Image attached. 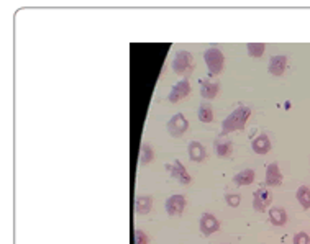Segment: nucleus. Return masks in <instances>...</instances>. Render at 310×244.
<instances>
[{
	"label": "nucleus",
	"mask_w": 310,
	"mask_h": 244,
	"mask_svg": "<svg viewBox=\"0 0 310 244\" xmlns=\"http://www.w3.org/2000/svg\"><path fill=\"white\" fill-rule=\"evenodd\" d=\"M190 82H189V79H181L179 82H177L173 89H171L169 92V95H168V100L171 103H177L179 100H182V98H186L189 94H190Z\"/></svg>",
	"instance_id": "39448f33"
},
{
	"label": "nucleus",
	"mask_w": 310,
	"mask_h": 244,
	"mask_svg": "<svg viewBox=\"0 0 310 244\" xmlns=\"http://www.w3.org/2000/svg\"><path fill=\"white\" fill-rule=\"evenodd\" d=\"M203 61H205L207 68L210 71V74L212 76H219L220 72L223 71V64H225V56H223V52L212 46V48H209L205 52H203Z\"/></svg>",
	"instance_id": "f03ea898"
},
{
	"label": "nucleus",
	"mask_w": 310,
	"mask_h": 244,
	"mask_svg": "<svg viewBox=\"0 0 310 244\" xmlns=\"http://www.w3.org/2000/svg\"><path fill=\"white\" fill-rule=\"evenodd\" d=\"M133 242L135 244H148L149 238H148V234L143 231V229H136L135 234H133Z\"/></svg>",
	"instance_id": "5701e85b"
},
{
	"label": "nucleus",
	"mask_w": 310,
	"mask_h": 244,
	"mask_svg": "<svg viewBox=\"0 0 310 244\" xmlns=\"http://www.w3.org/2000/svg\"><path fill=\"white\" fill-rule=\"evenodd\" d=\"M251 149L256 154H268L271 151V140L268 138V135H260L258 138H254L251 143Z\"/></svg>",
	"instance_id": "f8f14e48"
},
{
	"label": "nucleus",
	"mask_w": 310,
	"mask_h": 244,
	"mask_svg": "<svg viewBox=\"0 0 310 244\" xmlns=\"http://www.w3.org/2000/svg\"><path fill=\"white\" fill-rule=\"evenodd\" d=\"M153 159H154V151H153V148H151L148 143H143V146H141V159H140V162L143 164V166H146V164H149Z\"/></svg>",
	"instance_id": "4be33fe9"
},
{
	"label": "nucleus",
	"mask_w": 310,
	"mask_h": 244,
	"mask_svg": "<svg viewBox=\"0 0 310 244\" xmlns=\"http://www.w3.org/2000/svg\"><path fill=\"white\" fill-rule=\"evenodd\" d=\"M284 180L282 177V172L278 166V162H271L269 166L266 167V186L268 187H278Z\"/></svg>",
	"instance_id": "9d476101"
},
{
	"label": "nucleus",
	"mask_w": 310,
	"mask_h": 244,
	"mask_svg": "<svg viewBox=\"0 0 310 244\" xmlns=\"http://www.w3.org/2000/svg\"><path fill=\"white\" fill-rule=\"evenodd\" d=\"M254 177H256V174H254L253 169H245L233 177V182L236 184V186H249V184H253Z\"/></svg>",
	"instance_id": "f3484780"
},
{
	"label": "nucleus",
	"mask_w": 310,
	"mask_h": 244,
	"mask_svg": "<svg viewBox=\"0 0 310 244\" xmlns=\"http://www.w3.org/2000/svg\"><path fill=\"white\" fill-rule=\"evenodd\" d=\"M273 203V194L268 189H258L253 195V208L256 212H266L268 207Z\"/></svg>",
	"instance_id": "423d86ee"
},
{
	"label": "nucleus",
	"mask_w": 310,
	"mask_h": 244,
	"mask_svg": "<svg viewBox=\"0 0 310 244\" xmlns=\"http://www.w3.org/2000/svg\"><path fill=\"white\" fill-rule=\"evenodd\" d=\"M232 141H217L215 143V153L219 157H228L232 154Z\"/></svg>",
	"instance_id": "aec40b11"
},
{
	"label": "nucleus",
	"mask_w": 310,
	"mask_h": 244,
	"mask_svg": "<svg viewBox=\"0 0 310 244\" xmlns=\"http://www.w3.org/2000/svg\"><path fill=\"white\" fill-rule=\"evenodd\" d=\"M220 85L217 82H210V81H203L200 82V95L207 100H212L217 95H219Z\"/></svg>",
	"instance_id": "dca6fc26"
},
{
	"label": "nucleus",
	"mask_w": 310,
	"mask_h": 244,
	"mask_svg": "<svg viewBox=\"0 0 310 244\" xmlns=\"http://www.w3.org/2000/svg\"><path fill=\"white\" fill-rule=\"evenodd\" d=\"M197 116H199V120L202 123H212L214 121V110H212V105L209 103H202L199 107V113H197Z\"/></svg>",
	"instance_id": "6ab92c4d"
},
{
	"label": "nucleus",
	"mask_w": 310,
	"mask_h": 244,
	"mask_svg": "<svg viewBox=\"0 0 310 244\" xmlns=\"http://www.w3.org/2000/svg\"><path fill=\"white\" fill-rule=\"evenodd\" d=\"M166 169L169 170L171 175H173L177 182L182 184V186H189V184L192 182V177L189 175L187 169L184 167V164L181 161H176L174 164H168Z\"/></svg>",
	"instance_id": "0eeeda50"
},
{
	"label": "nucleus",
	"mask_w": 310,
	"mask_h": 244,
	"mask_svg": "<svg viewBox=\"0 0 310 244\" xmlns=\"http://www.w3.org/2000/svg\"><path fill=\"white\" fill-rule=\"evenodd\" d=\"M186 208V197L181 194L171 195L166 200V212L169 216H179Z\"/></svg>",
	"instance_id": "6e6552de"
},
{
	"label": "nucleus",
	"mask_w": 310,
	"mask_h": 244,
	"mask_svg": "<svg viewBox=\"0 0 310 244\" xmlns=\"http://www.w3.org/2000/svg\"><path fill=\"white\" fill-rule=\"evenodd\" d=\"M287 69V56L284 54H276L269 61V72L276 77H281Z\"/></svg>",
	"instance_id": "9b49d317"
},
{
	"label": "nucleus",
	"mask_w": 310,
	"mask_h": 244,
	"mask_svg": "<svg viewBox=\"0 0 310 244\" xmlns=\"http://www.w3.org/2000/svg\"><path fill=\"white\" fill-rule=\"evenodd\" d=\"M220 229V221L212 213H203L200 216V231L203 236H210Z\"/></svg>",
	"instance_id": "1a4fd4ad"
},
{
	"label": "nucleus",
	"mask_w": 310,
	"mask_h": 244,
	"mask_svg": "<svg viewBox=\"0 0 310 244\" xmlns=\"http://www.w3.org/2000/svg\"><path fill=\"white\" fill-rule=\"evenodd\" d=\"M246 49H248V54L251 57H261L266 51V44L265 43H248Z\"/></svg>",
	"instance_id": "412c9836"
},
{
	"label": "nucleus",
	"mask_w": 310,
	"mask_h": 244,
	"mask_svg": "<svg viewBox=\"0 0 310 244\" xmlns=\"http://www.w3.org/2000/svg\"><path fill=\"white\" fill-rule=\"evenodd\" d=\"M295 199H297L299 205L304 210H310V187L300 186L295 192Z\"/></svg>",
	"instance_id": "a211bd4d"
},
{
	"label": "nucleus",
	"mask_w": 310,
	"mask_h": 244,
	"mask_svg": "<svg viewBox=\"0 0 310 244\" xmlns=\"http://www.w3.org/2000/svg\"><path fill=\"white\" fill-rule=\"evenodd\" d=\"M249 116H251V108L246 107V105H240L238 108H235L222 123V136L243 130Z\"/></svg>",
	"instance_id": "f257e3e1"
},
{
	"label": "nucleus",
	"mask_w": 310,
	"mask_h": 244,
	"mask_svg": "<svg viewBox=\"0 0 310 244\" xmlns=\"http://www.w3.org/2000/svg\"><path fill=\"white\" fill-rule=\"evenodd\" d=\"M166 128H168L169 135L173 136V138H181V136L187 131L189 121H187V118L184 116V113H176V115L168 121Z\"/></svg>",
	"instance_id": "20e7f679"
},
{
	"label": "nucleus",
	"mask_w": 310,
	"mask_h": 244,
	"mask_svg": "<svg viewBox=\"0 0 310 244\" xmlns=\"http://www.w3.org/2000/svg\"><path fill=\"white\" fill-rule=\"evenodd\" d=\"M294 244H310V236L305 231H299L294 236Z\"/></svg>",
	"instance_id": "b1692460"
},
{
	"label": "nucleus",
	"mask_w": 310,
	"mask_h": 244,
	"mask_svg": "<svg viewBox=\"0 0 310 244\" xmlns=\"http://www.w3.org/2000/svg\"><path fill=\"white\" fill-rule=\"evenodd\" d=\"M187 151H189L190 161H194V162H203V161H205L207 151H205V148H203L199 141H192V143H190Z\"/></svg>",
	"instance_id": "4468645a"
},
{
	"label": "nucleus",
	"mask_w": 310,
	"mask_h": 244,
	"mask_svg": "<svg viewBox=\"0 0 310 244\" xmlns=\"http://www.w3.org/2000/svg\"><path fill=\"white\" fill-rule=\"evenodd\" d=\"M153 208V197L149 195H138L135 199V212L138 215H148Z\"/></svg>",
	"instance_id": "ddd939ff"
},
{
	"label": "nucleus",
	"mask_w": 310,
	"mask_h": 244,
	"mask_svg": "<svg viewBox=\"0 0 310 244\" xmlns=\"http://www.w3.org/2000/svg\"><path fill=\"white\" fill-rule=\"evenodd\" d=\"M268 215H269V221H271L274 226H284L287 223V212L282 207L269 208Z\"/></svg>",
	"instance_id": "2eb2a0df"
},
{
	"label": "nucleus",
	"mask_w": 310,
	"mask_h": 244,
	"mask_svg": "<svg viewBox=\"0 0 310 244\" xmlns=\"http://www.w3.org/2000/svg\"><path fill=\"white\" fill-rule=\"evenodd\" d=\"M225 202L228 203L230 207L236 208V207L240 205V202H241V197H240V195H236V194H230V195H227V197H225Z\"/></svg>",
	"instance_id": "393cba45"
},
{
	"label": "nucleus",
	"mask_w": 310,
	"mask_h": 244,
	"mask_svg": "<svg viewBox=\"0 0 310 244\" xmlns=\"http://www.w3.org/2000/svg\"><path fill=\"white\" fill-rule=\"evenodd\" d=\"M192 52L189 51H177L176 56L173 57V71L177 76H184L186 72L192 68Z\"/></svg>",
	"instance_id": "7ed1b4c3"
}]
</instances>
